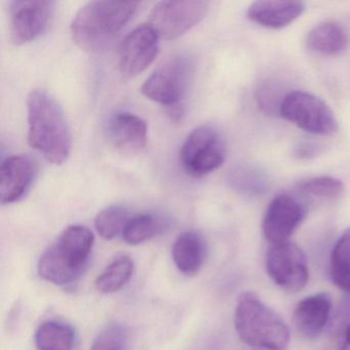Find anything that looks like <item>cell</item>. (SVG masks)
Returning a JSON list of instances; mask_svg holds the SVG:
<instances>
[{"mask_svg":"<svg viewBox=\"0 0 350 350\" xmlns=\"http://www.w3.org/2000/svg\"><path fill=\"white\" fill-rule=\"evenodd\" d=\"M26 103L30 146L50 163L62 165L72 147L70 128L62 107L42 89L32 90Z\"/></svg>","mask_w":350,"mask_h":350,"instance_id":"6da1fadb","label":"cell"},{"mask_svg":"<svg viewBox=\"0 0 350 350\" xmlns=\"http://www.w3.org/2000/svg\"><path fill=\"white\" fill-rule=\"evenodd\" d=\"M139 3L91 1L71 23V36L79 48L98 51L109 42L138 11Z\"/></svg>","mask_w":350,"mask_h":350,"instance_id":"7a4b0ae2","label":"cell"},{"mask_svg":"<svg viewBox=\"0 0 350 350\" xmlns=\"http://www.w3.org/2000/svg\"><path fill=\"white\" fill-rule=\"evenodd\" d=\"M234 325L241 341L251 347L286 350L290 344V329L284 319L253 293H243L237 299Z\"/></svg>","mask_w":350,"mask_h":350,"instance_id":"3957f363","label":"cell"},{"mask_svg":"<svg viewBox=\"0 0 350 350\" xmlns=\"http://www.w3.org/2000/svg\"><path fill=\"white\" fill-rule=\"evenodd\" d=\"M193 75V61L187 55H177L165 61L143 83V95L167 109L183 107L182 101Z\"/></svg>","mask_w":350,"mask_h":350,"instance_id":"277c9868","label":"cell"},{"mask_svg":"<svg viewBox=\"0 0 350 350\" xmlns=\"http://www.w3.org/2000/svg\"><path fill=\"white\" fill-rule=\"evenodd\" d=\"M226 159V148L220 133L212 126L194 129L184 141L180 161L186 173L202 177L220 167Z\"/></svg>","mask_w":350,"mask_h":350,"instance_id":"5b68a950","label":"cell"},{"mask_svg":"<svg viewBox=\"0 0 350 350\" xmlns=\"http://www.w3.org/2000/svg\"><path fill=\"white\" fill-rule=\"evenodd\" d=\"M280 116L301 130L317 136H331L338 131V122L329 106L306 92H290L280 104Z\"/></svg>","mask_w":350,"mask_h":350,"instance_id":"8992f818","label":"cell"},{"mask_svg":"<svg viewBox=\"0 0 350 350\" xmlns=\"http://www.w3.org/2000/svg\"><path fill=\"white\" fill-rule=\"evenodd\" d=\"M208 1H159L149 15L148 25L159 38L173 40L200 23L208 13Z\"/></svg>","mask_w":350,"mask_h":350,"instance_id":"52a82bcc","label":"cell"},{"mask_svg":"<svg viewBox=\"0 0 350 350\" xmlns=\"http://www.w3.org/2000/svg\"><path fill=\"white\" fill-rule=\"evenodd\" d=\"M266 269L274 282L282 290L296 293L308 282L306 256L296 243H276L268 250Z\"/></svg>","mask_w":350,"mask_h":350,"instance_id":"ba28073f","label":"cell"},{"mask_svg":"<svg viewBox=\"0 0 350 350\" xmlns=\"http://www.w3.org/2000/svg\"><path fill=\"white\" fill-rule=\"evenodd\" d=\"M55 3L51 0H14L10 3V36L16 46L40 38L52 21Z\"/></svg>","mask_w":350,"mask_h":350,"instance_id":"9c48e42d","label":"cell"},{"mask_svg":"<svg viewBox=\"0 0 350 350\" xmlns=\"http://www.w3.org/2000/svg\"><path fill=\"white\" fill-rule=\"evenodd\" d=\"M157 32L149 25L133 30L120 44L118 66L126 77H136L146 70L159 54Z\"/></svg>","mask_w":350,"mask_h":350,"instance_id":"30bf717a","label":"cell"},{"mask_svg":"<svg viewBox=\"0 0 350 350\" xmlns=\"http://www.w3.org/2000/svg\"><path fill=\"white\" fill-rule=\"evenodd\" d=\"M305 216L304 206L290 194L275 196L268 206L263 220V232L272 245L286 243Z\"/></svg>","mask_w":350,"mask_h":350,"instance_id":"8fae6325","label":"cell"},{"mask_svg":"<svg viewBox=\"0 0 350 350\" xmlns=\"http://www.w3.org/2000/svg\"><path fill=\"white\" fill-rule=\"evenodd\" d=\"M36 161L28 155L7 157L0 167V198L1 204H10L21 200L36 177Z\"/></svg>","mask_w":350,"mask_h":350,"instance_id":"7c38bea8","label":"cell"},{"mask_svg":"<svg viewBox=\"0 0 350 350\" xmlns=\"http://www.w3.org/2000/svg\"><path fill=\"white\" fill-rule=\"evenodd\" d=\"M110 142L124 154H137L147 145V124L130 112H118L108 122Z\"/></svg>","mask_w":350,"mask_h":350,"instance_id":"4fadbf2b","label":"cell"},{"mask_svg":"<svg viewBox=\"0 0 350 350\" xmlns=\"http://www.w3.org/2000/svg\"><path fill=\"white\" fill-rule=\"evenodd\" d=\"M332 311V299L327 293L306 297L294 310V325L304 337L313 339L323 333Z\"/></svg>","mask_w":350,"mask_h":350,"instance_id":"5bb4252c","label":"cell"},{"mask_svg":"<svg viewBox=\"0 0 350 350\" xmlns=\"http://www.w3.org/2000/svg\"><path fill=\"white\" fill-rule=\"evenodd\" d=\"M302 1H255L247 9V18L254 23L270 29H282L296 21L304 13Z\"/></svg>","mask_w":350,"mask_h":350,"instance_id":"9a60e30c","label":"cell"},{"mask_svg":"<svg viewBox=\"0 0 350 350\" xmlns=\"http://www.w3.org/2000/svg\"><path fill=\"white\" fill-rule=\"evenodd\" d=\"M38 269L40 278L46 282L56 286H66L77 282L85 268L65 257L54 245L40 257Z\"/></svg>","mask_w":350,"mask_h":350,"instance_id":"2e32d148","label":"cell"},{"mask_svg":"<svg viewBox=\"0 0 350 350\" xmlns=\"http://www.w3.org/2000/svg\"><path fill=\"white\" fill-rule=\"evenodd\" d=\"M172 255L180 271L194 275L200 271L206 257L204 239L194 231H186L176 239Z\"/></svg>","mask_w":350,"mask_h":350,"instance_id":"e0dca14e","label":"cell"},{"mask_svg":"<svg viewBox=\"0 0 350 350\" xmlns=\"http://www.w3.org/2000/svg\"><path fill=\"white\" fill-rule=\"evenodd\" d=\"M348 36L340 24L325 22L315 26L307 36V46L311 52L323 56H337L347 49Z\"/></svg>","mask_w":350,"mask_h":350,"instance_id":"ac0fdd59","label":"cell"},{"mask_svg":"<svg viewBox=\"0 0 350 350\" xmlns=\"http://www.w3.org/2000/svg\"><path fill=\"white\" fill-rule=\"evenodd\" d=\"M95 243V237L89 228L73 225L61 233L56 247L73 263L85 268Z\"/></svg>","mask_w":350,"mask_h":350,"instance_id":"d6986e66","label":"cell"},{"mask_svg":"<svg viewBox=\"0 0 350 350\" xmlns=\"http://www.w3.org/2000/svg\"><path fill=\"white\" fill-rule=\"evenodd\" d=\"M169 226V218L163 215L157 213L137 215L129 220L122 237L130 245H140L165 232Z\"/></svg>","mask_w":350,"mask_h":350,"instance_id":"ffe728a7","label":"cell"},{"mask_svg":"<svg viewBox=\"0 0 350 350\" xmlns=\"http://www.w3.org/2000/svg\"><path fill=\"white\" fill-rule=\"evenodd\" d=\"M34 340L38 350H72L75 334L67 323L49 321L38 327Z\"/></svg>","mask_w":350,"mask_h":350,"instance_id":"44dd1931","label":"cell"},{"mask_svg":"<svg viewBox=\"0 0 350 350\" xmlns=\"http://www.w3.org/2000/svg\"><path fill=\"white\" fill-rule=\"evenodd\" d=\"M329 274L340 290L350 294V228L342 233L334 245Z\"/></svg>","mask_w":350,"mask_h":350,"instance_id":"7402d4cb","label":"cell"},{"mask_svg":"<svg viewBox=\"0 0 350 350\" xmlns=\"http://www.w3.org/2000/svg\"><path fill=\"white\" fill-rule=\"evenodd\" d=\"M227 182L235 191L247 196H261L268 190V178L264 172L252 165H239L233 167Z\"/></svg>","mask_w":350,"mask_h":350,"instance_id":"603a6c76","label":"cell"},{"mask_svg":"<svg viewBox=\"0 0 350 350\" xmlns=\"http://www.w3.org/2000/svg\"><path fill=\"white\" fill-rule=\"evenodd\" d=\"M134 272V262L128 256H122L114 260L98 276L96 288L102 294H113L122 290Z\"/></svg>","mask_w":350,"mask_h":350,"instance_id":"cb8c5ba5","label":"cell"},{"mask_svg":"<svg viewBox=\"0 0 350 350\" xmlns=\"http://www.w3.org/2000/svg\"><path fill=\"white\" fill-rule=\"evenodd\" d=\"M129 213L120 206H110L102 210L95 219V228L104 239H112L124 233L128 224Z\"/></svg>","mask_w":350,"mask_h":350,"instance_id":"d4e9b609","label":"cell"},{"mask_svg":"<svg viewBox=\"0 0 350 350\" xmlns=\"http://www.w3.org/2000/svg\"><path fill=\"white\" fill-rule=\"evenodd\" d=\"M298 189L302 193L321 198H337L343 194L345 187L343 182L329 176L310 178L301 182Z\"/></svg>","mask_w":350,"mask_h":350,"instance_id":"484cf974","label":"cell"},{"mask_svg":"<svg viewBox=\"0 0 350 350\" xmlns=\"http://www.w3.org/2000/svg\"><path fill=\"white\" fill-rule=\"evenodd\" d=\"M129 332L124 325L113 323L100 332L91 350H130Z\"/></svg>","mask_w":350,"mask_h":350,"instance_id":"4316f807","label":"cell"},{"mask_svg":"<svg viewBox=\"0 0 350 350\" xmlns=\"http://www.w3.org/2000/svg\"><path fill=\"white\" fill-rule=\"evenodd\" d=\"M275 90L270 85H264L261 89L258 90V104L261 106L262 109L266 113H271L278 109L280 114V104L284 98H280Z\"/></svg>","mask_w":350,"mask_h":350,"instance_id":"83f0119b","label":"cell"},{"mask_svg":"<svg viewBox=\"0 0 350 350\" xmlns=\"http://www.w3.org/2000/svg\"><path fill=\"white\" fill-rule=\"evenodd\" d=\"M319 153V145L312 142H301L295 147V157L299 159H310Z\"/></svg>","mask_w":350,"mask_h":350,"instance_id":"f1b7e54d","label":"cell"},{"mask_svg":"<svg viewBox=\"0 0 350 350\" xmlns=\"http://www.w3.org/2000/svg\"><path fill=\"white\" fill-rule=\"evenodd\" d=\"M339 350H350V323L344 332L343 340H342Z\"/></svg>","mask_w":350,"mask_h":350,"instance_id":"f546056e","label":"cell"}]
</instances>
